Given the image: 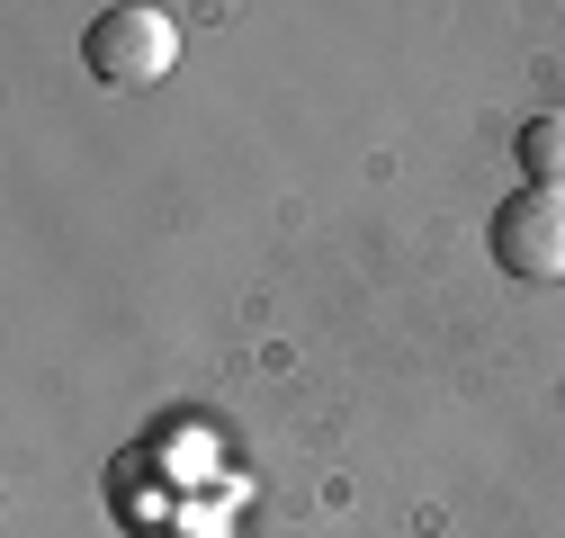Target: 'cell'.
Masks as SVG:
<instances>
[{"mask_svg": "<svg viewBox=\"0 0 565 538\" xmlns=\"http://www.w3.org/2000/svg\"><path fill=\"white\" fill-rule=\"evenodd\" d=\"M512 153H521V171H530V189H565V108H547V117H530Z\"/></svg>", "mask_w": 565, "mask_h": 538, "instance_id": "3957f363", "label": "cell"}, {"mask_svg": "<svg viewBox=\"0 0 565 538\" xmlns=\"http://www.w3.org/2000/svg\"><path fill=\"white\" fill-rule=\"evenodd\" d=\"M82 63L99 90H153L180 63V28H171V10H99L82 28Z\"/></svg>", "mask_w": 565, "mask_h": 538, "instance_id": "6da1fadb", "label": "cell"}, {"mask_svg": "<svg viewBox=\"0 0 565 538\" xmlns=\"http://www.w3.org/2000/svg\"><path fill=\"white\" fill-rule=\"evenodd\" d=\"M493 260L512 269V279H565V189H512L503 207H493Z\"/></svg>", "mask_w": 565, "mask_h": 538, "instance_id": "7a4b0ae2", "label": "cell"}]
</instances>
